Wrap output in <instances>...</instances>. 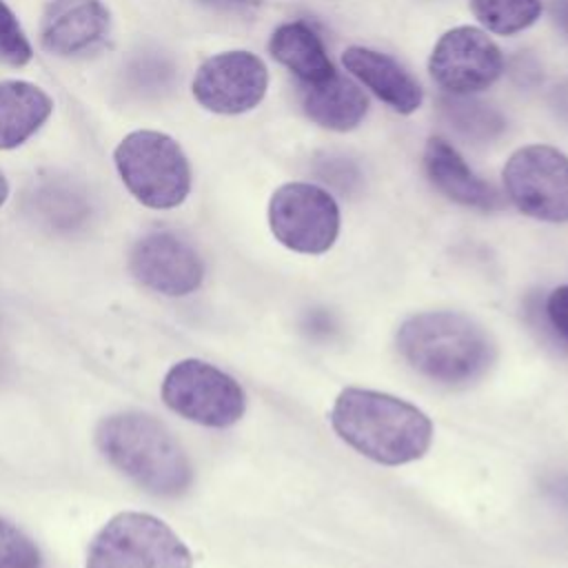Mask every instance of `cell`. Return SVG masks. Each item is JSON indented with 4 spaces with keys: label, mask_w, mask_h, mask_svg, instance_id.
I'll use <instances>...</instances> for the list:
<instances>
[{
    "label": "cell",
    "mask_w": 568,
    "mask_h": 568,
    "mask_svg": "<svg viewBox=\"0 0 568 568\" xmlns=\"http://www.w3.org/2000/svg\"><path fill=\"white\" fill-rule=\"evenodd\" d=\"M342 64L359 84L399 115L415 113L424 102L419 82L388 53L355 44L344 49Z\"/></svg>",
    "instance_id": "obj_13"
},
{
    "label": "cell",
    "mask_w": 568,
    "mask_h": 568,
    "mask_svg": "<svg viewBox=\"0 0 568 568\" xmlns=\"http://www.w3.org/2000/svg\"><path fill=\"white\" fill-rule=\"evenodd\" d=\"M444 115L459 135L473 142H490L506 129L501 111L481 100H473L470 95H453L444 100Z\"/></svg>",
    "instance_id": "obj_18"
},
{
    "label": "cell",
    "mask_w": 568,
    "mask_h": 568,
    "mask_svg": "<svg viewBox=\"0 0 568 568\" xmlns=\"http://www.w3.org/2000/svg\"><path fill=\"white\" fill-rule=\"evenodd\" d=\"M550 104H552V109L557 111L559 118L568 120V84L555 87V91L550 95Z\"/></svg>",
    "instance_id": "obj_24"
},
{
    "label": "cell",
    "mask_w": 568,
    "mask_h": 568,
    "mask_svg": "<svg viewBox=\"0 0 568 568\" xmlns=\"http://www.w3.org/2000/svg\"><path fill=\"white\" fill-rule=\"evenodd\" d=\"M397 351L430 382L470 386L495 364L497 348L488 331L459 311H424L402 322Z\"/></svg>",
    "instance_id": "obj_2"
},
{
    "label": "cell",
    "mask_w": 568,
    "mask_h": 568,
    "mask_svg": "<svg viewBox=\"0 0 568 568\" xmlns=\"http://www.w3.org/2000/svg\"><path fill=\"white\" fill-rule=\"evenodd\" d=\"M268 226L288 251L304 255L326 253L339 235V206L335 197L311 182H286L268 200Z\"/></svg>",
    "instance_id": "obj_8"
},
{
    "label": "cell",
    "mask_w": 568,
    "mask_h": 568,
    "mask_svg": "<svg viewBox=\"0 0 568 568\" xmlns=\"http://www.w3.org/2000/svg\"><path fill=\"white\" fill-rule=\"evenodd\" d=\"M477 22L497 36H515L541 16V0H468Z\"/></svg>",
    "instance_id": "obj_19"
},
{
    "label": "cell",
    "mask_w": 568,
    "mask_h": 568,
    "mask_svg": "<svg viewBox=\"0 0 568 568\" xmlns=\"http://www.w3.org/2000/svg\"><path fill=\"white\" fill-rule=\"evenodd\" d=\"M501 182L510 204L539 222H568V155L550 144H526L515 149Z\"/></svg>",
    "instance_id": "obj_6"
},
{
    "label": "cell",
    "mask_w": 568,
    "mask_h": 568,
    "mask_svg": "<svg viewBox=\"0 0 568 568\" xmlns=\"http://www.w3.org/2000/svg\"><path fill=\"white\" fill-rule=\"evenodd\" d=\"M331 426L342 442L384 466L417 462L433 444V422L422 408L368 388H344L333 402Z\"/></svg>",
    "instance_id": "obj_1"
},
{
    "label": "cell",
    "mask_w": 568,
    "mask_h": 568,
    "mask_svg": "<svg viewBox=\"0 0 568 568\" xmlns=\"http://www.w3.org/2000/svg\"><path fill=\"white\" fill-rule=\"evenodd\" d=\"M206 7H213V9H242L246 4H251L253 0H197Z\"/></svg>",
    "instance_id": "obj_25"
},
{
    "label": "cell",
    "mask_w": 568,
    "mask_h": 568,
    "mask_svg": "<svg viewBox=\"0 0 568 568\" xmlns=\"http://www.w3.org/2000/svg\"><path fill=\"white\" fill-rule=\"evenodd\" d=\"M428 71L448 95H475L499 80L504 55L484 29L459 24L437 38Z\"/></svg>",
    "instance_id": "obj_10"
},
{
    "label": "cell",
    "mask_w": 568,
    "mask_h": 568,
    "mask_svg": "<svg viewBox=\"0 0 568 568\" xmlns=\"http://www.w3.org/2000/svg\"><path fill=\"white\" fill-rule=\"evenodd\" d=\"M0 568H44L38 546L7 519H0Z\"/></svg>",
    "instance_id": "obj_21"
},
{
    "label": "cell",
    "mask_w": 568,
    "mask_h": 568,
    "mask_svg": "<svg viewBox=\"0 0 568 568\" xmlns=\"http://www.w3.org/2000/svg\"><path fill=\"white\" fill-rule=\"evenodd\" d=\"M268 53L304 87L324 82L335 73L320 33L302 20L282 22L275 27L268 38Z\"/></svg>",
    "instance_id": "obj_17"
},
{
    "label": "cell",
    "mask_w": 568,
    "mask_h": 568,
    "mask_svg": "<svg viewBox=\"0 0 568 568\" xmlns=\"http://www.w3.org/2000/svg\"><path fill=\"white\" fill-rule=\"evenodd\" d=\"M129 268L140 284L169 297L189 295L204 280V264L195 246L171 231L142 235L131 248Z\"/></svg>",
    "instance_id": "obj_11"
},
{
    "label": "cell",
    "mask_w": 568,
    "mask_h": 568,
    "mask_svg": "<svg viewBox=\"0 0 568 568\" xmlns=\"http://www.w3.org/2000/svg\"><path fill=\"white\" fill-rule=\"evenodd\" d=\"M33 60V47L11 7L0 0V64L27 67Z\"/></svg>",
    "instance_id": "obj_20"
},
{
    "label": "cell",
    "mask_w": 568,
    "mask_h": 568,
    "mask_svg": "<svg viewBox=\"0 0 568 568\" xmlns=\"http://www.w3.org/2000/svg\"><path fill=\"white\" fill-rule=\"evenodd\" d=\"M422 160L428 182L450 202L477 211L501 209L499 193L466 164L448 140L439 135L428 138Z\"/></svg>",
    "instance_id": "obj_14"
},
{
    "label": "cell",
    "mask_w": 568,
    "mask_h": 568,
    "mask_svg": "<svg viewBox=\"0 0 568 568\" xmlns=\"http://www.w3.org/2000/svg\"><path fill=\"white\" fill-rule=\"evenodd\" d=\"M113 164L124 189L146 209H175L191 193V162L164 131H129L113 149Z\"/></svg>",
    "instance_id": "obj_4"
},
{
    "label": "cell",
    "mask_w": 568,
    "mask_h": 568,
    "mask_svg": "<svg viewBox=\"0 0 568 568\" xmlns=\"http://www.w3.org/2000/svg\"><path fill=\"white\" fill-rule=\"evenodd\" d=\"M546 317L555 335L568 346V284L550 291L546 297Z\"/></svg>",
    "instance_id": "obj_22"
},
{
    "label": "cell",
    "mask_w": 568,
    "mask_h": 568,
    "mask_svg": "<svg viewBox=\"0 0 568 568\" xmlns=\"http://www.w3.org/2000/svg\"><path fill=\"white\" fill-rule=\"evenodd\" d=\"M550 16L557 29L568 38V0H550Z\"/></svg>",
    "instance_id": "obj_23"
},
{
    "label": "cell",
    "mask_w": 568,
    "mask_h": 568,
    "mask_svg": "<svg viewBox=\"0 0 568 568\" xmlns=\"http://www.w3.org/2000/svg\"><path fill=\"white\" fill-rule=\"evenodd\" d=\"M53 98L29 80H0V151L27 144L51 118Z\"/></svg>",
    "instance_id": "obj_15"
},
{
    "label": "cell",
    "mask_w": 568,
    "mask_h": 568,
    "mask_svg": "<svg viewBox=\"0 0 568 568\" xmlns=\"http://www.w3.org/2000/svg\"><path fill=\"white\" fill-rule=\"evenodd\" d=\"M268 91L264 60L246 49L209 55L191 80L195 102L215 115H242L260 106Z\"/></svg>",
    "instance_id": "obj_9"
},
{
    "label": "cell",
    "mask_w": 568,
    "mask_h": 568,
    "mask_svg": "<svg viewBox=\"0 0 568 568\" xmlns=\"http://www.w3.org/2000/svg\"><path fill=\"white\" fill-rule=\"evenodd\" d=\"M164 404L189 422L226 428L246 410L244 388L235 377L202 359H182L162 379Z\"/></svg>",
    "instance_id": "obj_7"
},
{
    "label": "cell",
    "mask_w": 568,
    "mask_h": 568,
    "mask_svg": "<svg viewBox=\"0 0 568 568\" xmlns=\"http://www.w3.org/2000/svg\"><path fill=\"white\" fill-rule=\"evenodd\" d=\"M84 568H193V555L162 519L120 513L91 539Z\"/></svg>",
    "instance_id": "obj_5"
},
{
    "label": "cell",
    "mask_w": 568,
    "mask_h": 568,
    "mask_svg": "<svg viewBox=\"0 0 568 568\" xmlns=\"http://www.w3.org/2000/svg\"><path fill=\"white\" fill-rule=\"evenodd\" d=\"M302 111L317 126L346 133L364 122L368 113V100L353 80L335 71L328 80L304 87Z\"/></svg>",
    "instance_id": "obj_16"
},
{
    "label": "cell",
    "mask_w": 568,
    "mask_h": 568,
    "mask_svg": "<svg viewBox=\"0 0 568 568\" xmlns=\"http://www.w3.org/2000/svg\"><path fill=\"white\" fill-rule=\"evenodd\" d=\"M111 29L102 0H47L40 20V44L55 58H75L100 47Z\"/></svg>",
    "instance_id": "obj_12"
},
{
    "label": "cell",
    "mask_w": 568,
    "mask_h": 568,
    "mask_svg": "<svg viewBox=\"0 0 568 568\" xmlns=\"http://www.w3.org/2000/svg\"><path fill=\"white\" fill-rule=\"evenodd\" d=\"M7 197H9V182H7L4 173L0 171V206L7 202Z\"/></svg>",
    "instance_id": "obj_26"
},
{
    "label": "cell",
    "mask_w": 568,
    "mask_h": 568,
    "mask_svg": "<svg viewBox=\"0 0 568 568\" xmlns=\"http://www.w3.org/2000/svg\"><path fill=\"white\" fill-rule=\"evenodd\" d=\"M95 444L111 466L146 493L178 497L193 481L191 462L171 430L144 413H118L100 422Z\"/></svg>",
    "instance_id": "obj_3"
}]
</instances>
